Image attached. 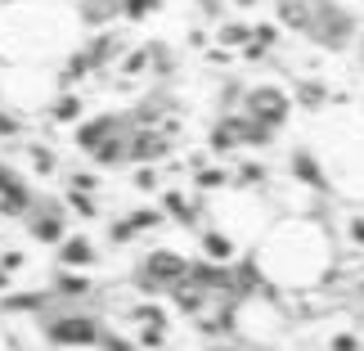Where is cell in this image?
Segmentation results:
<instances>
[{
	"mask_svg": "<svg viewBox=\"0 0 364 351\" xmlns=\"http://www.w3.org/2000/svg\"><path fill=\"white\" fill-rule=\"evenodd\" d=\"M257 261L274 284H311V279L324 275L328 243H324V234L315 226H306V221H284V226H274L265 234Z\"/></svg>",
	"mask_w": 364,
	"mask_h": 351,
	"instance_id": "6da1fadb",
	"label": "cell"
}]
</instances>
